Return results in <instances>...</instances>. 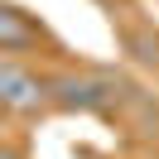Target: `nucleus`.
Instances as JSON below:
<instances>
[{"label": "nucleus", "instance_id": "obj_1", "mask_svg": "<svg viewBox=\"0 0 159 159\" xmlns=\"http://www.w3.org/2000/svg\"><path fill=\"white\" fill-rule=\"evenodd\" d=\"M120 97H130V87L116 72H101V68H63V72H53V106L58 111L101 116V111H116Z\"/></svg>", "mask_w": 159, "mask_h": 159}, {"label": "nucleus", "instance_id": "obj_2", "mask_svg": "<svg viewBox=\"0 0 159 159\" xmlns=\"http://www.w3.org/2000/svg\"><path fill=\"white\" fill-rule=\"evenodd\" d=\"M0 101L10 116H34L53 106V77L29 68L24 58H0Z\"/></svg>", "mask_w": 159, "mask_h": 159}, {"label": "nucleus", "instance_id": "obj_3", "mask_svg": "<svg viewBox=\"0 0 159 159\" xmlns=\"http://www.w3.org/2000/svg\"><path fill=\"white\" fill-rule=\"evenodd\" d=\"M39 48L58 53V39H53L24 5L5 0V5H0V53H5V58H24V53H39Z\"/></svg>", "mask_w": 159, "mask_h": 159}, {"label": "nucleus", "instance_id": "obj_4", "mask_svg": "<svg viewBox=\"0 0 159 159\" xmlns=\"http://www.w3.org/2000/svg\"><path fill=\"white\" fill-rule=\"evenodd\" d=\"M120 48H125L135 63H145V68H159V29H154L149 20L120 24Z\"/></svg>", "mask_w": 159, "mask_h": 159}, {"label": "nucleus", "instance_id": "obj_5", "mask_svg": "<svg viewBox=\"0 0 159 159\" xmlns=\"http://www.w3.org/2000/svg\"><path fill=\"white\" fill-rule=\"evenodd\" d=\"M0 159H24V154H20V145H15V140H5V149H0Z\"/></svg>", "mask_w": 159, "mask_h": 159}]
</instances>
